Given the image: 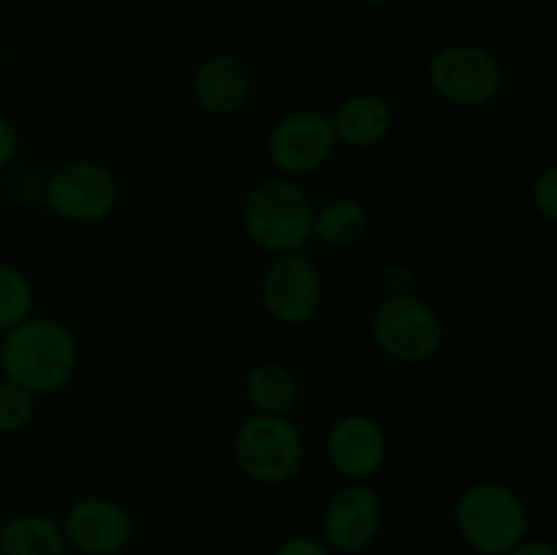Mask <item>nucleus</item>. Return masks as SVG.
Listing matches in <instances>:
<instances>
[{
	"mask_svg": "<svg viewBox=\"0 0 557 555\" xmlns=\"http://www.w3.org/2000/svg\"><path fill=\"white\" fill-rule=\"evenodd\" d=\"M0 370L33 395H49L69 386L79 370V343L63 321L30 316L3 335Z\"/></svg>",
	"mask_w": 557,
	"mask_h": 555,
	"instance_id": "f257e3e1",
	"label": "nucleus"
},
{
	"mask_svg": "<svg viewBox=\"0 0 557 555\" xmlns=\"http://www.w3.org/2000/svg\"><path fill=\"white\" fill-rule=\"evenodd\" d=\"M313 210L297 180L272 174L245 194L243 232L264 254H299L313 239Z\"/></svg>",
	"mask_w": 557,
	"mask_h": 555,
	"instance_id": "f03ea898",
	"label": "nucleus"
},
{
	"mask_svg": "<svg viewBox=\"0 0 557 555\" xmlns=\"http://www.w3.org/2000/svg\"><path fill=\"white\" fill-rule=\"evenodd\" d=\"M455 520L462 542L479 555H506L528 539L525 501L504 482L484 479L462 490Z\"/></svg>",
	"mask_w": 557,
	"mask_h": 555,
	"instance_id": "7ed1b4c3",
	"label": "nucleus"
},
{
	"mask_svg": "<svg viewBox=\"0 0 557 555\" xmlns=\"http://www.w3.org/2000/svg\"><path fill=\"white\" fill-rule=\"evenodd\" d=\"M302 430L288 417L253 414L245 419L232 439V457L239 473L256 484H286L305 466Z\"/></svg>",
	"mask_w": 557,
	"mask_h": 555,
	"instance_id": "20e7f679",
	"label": "nucleus"
},
{
	"mask_svg": "<svg viewBox=\"0 0 557 555\" xmlns=\"http://www.w3.org/2000/svg\"><path fill=\"white\" fill-rule=\"evenodd\" d=\"M373 343L400 365H424L444 346V321L428 299L417 294L384 297L370 319Z\"/></svg>",
	"mask_w": 557,
	"mask_h": 555,
	"instance_id": "39448f33",
	"label": "nucleus"
},
{
	"mask_svg": "<svg viewBox=\"0 0 557 555\" xmlns=\"http://www.w3.org/2000/svg\"><path fill=\"white\" fill-rule=\"evenodd\" d=\"M428 82L451 107L482 109L504 90V69L493 52L476 44H449L428 60Z\"/></svg>",
	"mask_w": 557,
	"mask_h": 555,
	"instance_id": "423d86ee",
	"label": "nucleus"
},
{
	"mask_svg": "<svg viewBox=\"0 0 557 555\" xmlns=\"http://www.w3.org/2000/svg\"><path fill=\"white\" fill-rule=\"evenodd\" d=\"M120 183L112 169L92 158H76L54 169L44 183V205L69 223H98L114 212Z\"/></svg>",
	"mask_w": 557,
	"mask_h": 555,
	"instance_id": "0eeeda50",
	"label": "nucleus"
},
{
	"mask_svg": "<svg viewBox=\"0 0 557 555\" xmlns=\"http://www.w3.org/2000/svg\"><path fill=\"white\" fill-rule=\"evenodd\" d=\"M337 139L332 120L319 109H294L272 125L267 156L283 177H308L319 172L335 152Z\"/></svg>",
	"mask_w": 557,
	"mask_h": 555,
	"instance_id": "6e6552de",
	"label": "nucleus"
},
{
	"mask_svg": "<svg viewBox=\"0 0 557 555\" xmlns=\"http://www.w3.org/2000/svg\"><path fill=\"white\" fill-rule=\"evenodd\" d=\"M261 303L267 313L286 326H302L319 316L324 303L321 270L302 254L272 256L261 278Z\"/></svg>",
	"mask_w": 557,
	"mask_h": 555,
	"instance_id": "1a4fd4ad",
	"label": "nucleus"
},
{
	"mask_svg": "<svg viewBox=\"0 0 557 555\" xmlns=\"http://www.w3.org/2000/svg\"><path fill=\"white\" fill-rule=\"evenodd\" d=\"M384 528V501L368 482H348L330 495L321 515V536L332 553L368 550Z\"/></svg>",
	"mask_w": 557,
	"mask_h": 555,
	"instance_id": "9d476101",
	"label": "nucleus"
},
{
	"mask_svg": "<svg viewBox=\"0 0 557 555\" xmlns=\"http://www.w3.org/2000/svg\"><path fill=\"white\" fill-rule=\"evenodd\" d=\"M326 460L332 471L346 482H368L384 468L389 441L384 428L364 414H346L335 419L324 439Z\"/></svg>",
	"mask_w": 557,
	"mask_h": 555,
	"instance_id": "9b49d317",
	"label": "nucleus"
},
{
	"mask_svg": "<svg viewBox=\"0 0 557 555\" xmlns=\"http://www.w3.org/2000/svg\"><path fill=\"white\" fill-rule=\"evenodd\" d=\"M65 542L85 555H117L134 539V520L117 501L85 495L63 517Z\"/></svg>",
	"mask_w": 557,
	"mask_h": 555,
	"instance_id": "f8f14e48",
	"label": "nucleus"
},
{
	"mask_svg": "<svg viewBox=\"0 0 557 555\" xmlns=\"http://www.w3.org/2000/svg\"><path fill=\"white\" fill-rule=\"evenodd\" d=\"M190 90H194L201 112L212 114V118H228V114H237L248 103L253 79H250L248 65L237 54L215 52L207 54L196 65Z\"/></svg>",
	"mask_w": 557,
	"mask_h": 555,
	"instance_id": "ddd939ff",
	"label": "nucleus"
},
{
	"mask_svg": "<svg viewBox=\"0 0 557 555\" xmlns=\"http://www.w3.org/2000/svg\"><path fill=\"white\" fill-rule=\"evenodd\" d=\"M332 131L337 145L351 150H370L381 145L395 128V112L389 101L375 92H354L332 114Z\"/></svg>",
	"mask_w": 557,
	"mask_h": 555,
	"instance_id": "4468645a",
	"label": "nucleus"
},
{
	"mask_svg": "<svg viewBox=\"0 0 557 555\" xmlns=\"http://www.w3.org/2000/svg\"><path fill=\"white\" fill-rule=\"evenodd\" d=\"M65 533L58 520L38 511H25L5 520L0 533L3 555H65Z\"/></svg>",
	"mask_w": 557,
	"mask_h": 555,
	"instance_id": "2eb2a0df",
	"label": "nucleus"
},
{
	"mask_svg": "<svg viewBox=\"0 0 557 555\" xmlns=\"http://www.w3.org/2000/svg\"><path fill=\"white\" fill-rule=\"evenodd\" d=\"M370 229V212L354 196H335L313 210V237L330 248H351Z\"/></svg>",
	"mask_w": 557,
	"mask_h": 555,
	"instance_id": "dca6fc26",
	"label": "nucleus"
},
{
	"mask_svg": "<svg viewBox=\"0 0 557 555\" xmlns=\"http://www.w3.org/2000/svg\"><path fill=\"white\" fill-rule=\"evenodd\" d=\"M299 386L292 370L281 362H259L250 368L245 379V397L253 406V414L288 417L297 403Z\"/></svg>",
	"mask_w": 557,
	"mask_h": 555,
	"instance_id": "f3484780",
	"label": "nucleus"
},
{
	"mask_svg": "<svg viewBox=\"0 0 557 555\" xmlns=\"http://www.w3.org/2000/svg\"><path fill=\"white\" fill-rule=\"evenodd\" d=\"M36 308V288L30 278L14 264H0V335L30 319Z\"/></svg>",
	"mask_w": 557,
	"mask_h": 555,
	"instance_id": "a211bd4d",
	"label": "nucleus"
},
{
	"mask_svg": "<svg viewBox=\"0 0 557 555\" xmlns=\"http://www.w3.org/2000/svg\"><path fill=\"white\" fill-rule=\"evenodd\" d=\"M36 417V395L14 381H0V433L11 435L25 430Z\"/></svg>",
	"mask_w": 557,
	"mask_h": 555,
	"instance_id": "6ab92c4d",
	"label": "nucleus"
},
{
	"mask_svg": "<svg viewBox=\"0 0 557 555\" xmlns=\"http://www.w3.org/2000/svg\"><path fill=\"white\" fill-rule=\"evenodd\" d=\"M533 207H536L539 215L547 223L557 221V166L549 163V166L542 169V174L533 183Z\"/></svg>",
	"mask_w": 557,
	"mask_h": 555,
	"instance_id": "aec40b11",
	"label": "nucleus"
},
{
	"mask_svg": "<svg viewBox=\"0 0 557 555\" xmlns=\"http://www.w3.org/2000/svg\"><path fill=\"white\" fill-rule=\"evenodd\" d=\"M379 286L384 297H400V294L413 292V270L408 264H386L379 275Z\"/></svg>",
	"mask_w": 557,
	"mask_h": 555,
	"instance_id": "412c9836",
	"label": "nucleus"
},
{
	"mask_svg": "<svg viewBox=\"0 0 557 555\" xmlns=\"http://www.w3.org/2000/svg\"><path fill=\"white\" fill-rule=\"evenodd\" d=\"M272 555H332V550L326 547L324 542H319L315 536H305V533H297V536L283 539L275 547Z\"/></svg>",
	"mask_w": 557,
	"mask_h": 555,
	"instance_id": "4be33fe9",
	"label": "nucleus"
},
{
	"mask_svg": "<svg viewBox=\"0 0 557 555\" xmlns=\"http://www.w3.org/2000/svg\"><path fill=\"white\" fill-rule=\"evenodd\" d=\"M16 152H20V131L5 114H0V172L14 163Z\"/></svg>",
	"mask_w": 557,
	"mask_h": 555,
	"instance_id": "5701e85b",
	"label": "nucleus"
},
{
	"mask_svg": "<svg viewBox=\"0 0 557 555\" xmlns=\"http://www.w3.org/2000/svg\"><path fill=\"white\" fill-rule=\"evenodd\" d=\"M506 555H557V550L544 539H525Z\"/></svg>",
	"mask_w": 557,
	"mask_h": 555,
	"instance_id": "b1692460",
	"label": "nucleus"
},
{
	"mask_svg": "<svg viewBox=\"0 0 557 555\" xmlns=\"http://www.w3.org/2000/svg\"><path fill=\"white\" fill-rule=\"evenodd\" d=\"M362 5H373V9H379V5H389L395 3V0H359Z\"/></svg>",
	"mask_w": 557,
	"mask_h": 555,
	"instance_id": "393cba45",
	"label": "nucleus"
},
{
	"mask_svg": "<svg viewBox=\"0 0 557 555\" xmlns=\"http://www.w3.org/2000/svg\"><path fill=\"white\" fill-rule=\"evenodd\" d=\"M3 71H5V58H3V49H0V79H3Z\"/></svg>",
	"mask_w": 557,
	"mask_h": 555,
	"instance_id": "a878e982",
	"label": "nucleus"
},
{
	"mask_svg": "<svg viewBox=\"0 0 557 555\" xmlns=\"http://www.w3.org/2000/svg\"><path fill=\"white\" fill-rule=\"evenodd\" d=\"M3 528H5V517L0 515V533H3Z\"/></svg>",
	"mask_w": 557,
	"mask_h": 555,
	"instance_id": "bb28decb",
	"label": "nucleus"
},
{
	"mask_svg": "<svg viewBox=\"0 0 557 555\" xmlns=\"http://www.w3.org/2000/svg\"><path fill=\"white\" fill-rule=\"evenodd\" d=\"M0 381H3V370H0Z\"/></svg>",
	"mask_w": 557,
	"mask_h": 555,
	"instance_id": "cd10ccee",
	"label": "nucleus"
},
{
	"mask_svg": "<svg viewBox=\"0 0 557 555\" xmlns=\"http://www.w3.org/2000/svg\"><path fill=\"white\" fill-rule=\"evenodd\" d=\"M0 555H3V550H0Z\"/></svg>",
	"mask_w": 557,
	"mask_h": 555,
	"instance_id": "c85d7f7f",
	"label": "nucleus"
}]
</instances>
